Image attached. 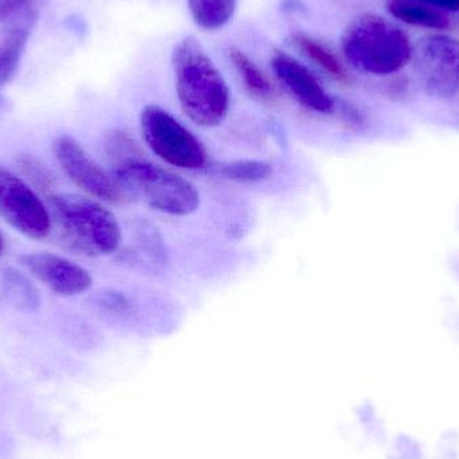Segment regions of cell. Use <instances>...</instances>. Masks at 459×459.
Segmentation results:
<instances>
[{
	"mask_svg": "<svg viewBox=\"0 0 459 459\" xmlns=\"http://www.w3.org/2000/svg\"><path fill=\"white\" fill-rule=\"evenodd\" d=\"M48 209L59 237L77 253L104 256L120 247V223L101 202L73 194H56L48 198Z\"/></svg>",
	"mask_w": 459,
	"mask_h": 459,
	"instance_id": "3",
	"label": "cell"
},
{
	"mask_svg": "<svg viewBox=\"0 0 459 459\" xmlns=\"http://www.w3.org/2000/svg\"><path fill=\"white\" fill-rule=\"evenodd\" d=\"M143 139L159 159L180 169H206L209 153L201 140L169 110L147 105L140 115Z\"/></svg>",
	"mask_w": 459,
	"mask_h": 459,
	"instance_id": "5",
	"label": "cell"
},
{
	"mask_svg": "<svg viewBox=\"0 0 459 459\" xmlns=\"http://www.w3.org/2000/svg\"><path fill=\"white\" fill-rule=\"evenodd\" d=\"M272 67L278 81L302 107L323 115L333 112L336 102L304 64L283 51L275 50Z\"/></svg>",
	"mask_w": 459,
	"mask_h": 459,
	"instance_id": "10",
	"label": "cell"
},
{
	"mask_svg": "<svg viewBox=\"0 0 459 459\" xmlns=\"http://www.w3.org/2000/svg\"><path fill=\"white\" fill-rule=\"evenodd\" d=\"M107 148L112 160L109 172L129 198L171 217H187L201 206V194L190 180L140 158L126 134H112Z\"/></svg>",
	"mask_w": 459,
	"mask_h": 459,
	"instance_id": "1",
	"label": "cell"
},
{
	"mask_svg": "<svg viewBox=\"0 0 459 459\" xmlns=\"http://www.w3.org/2000/svg\"><path fill=\"white\" fill-rule=\"evenodd\" d=\"M420 2L433 5L438 10L453 11V13L459 11V0H420Z\"/></svg>",
	"mask_w": 459,
	"mask_h": 459,
	"instance_id": "20",
	"label": "cell"
},
{
	"mask_svg": "<svg viewBox=\"0 0 459 459\" xmlns=\"http://www.w3.org/2000/svg\"><path fill=\"white\" fill-rule=\"evenodd\" d=\"M38 3L39 0H0V23L13 16L37 11Z\"/></svg>",
	"mask_w": 459,
	"mask_h": 459,
	"instance_id": "18",
	"label": "cell"
},
{
	"mask_svg": "<svg viewBox=\"0 0 459 459\" xmlns=\"http://www.w3.org/2000/svg\"><path fill=\"white\" fill-rule=\"evenodd\" d=\"M415 69L429 93L453 97L459 91V40L445 34L420 40Z\"/></svg>",
	"mask_w": 459,
	"mask_h": 459,
	"instance_id": "8",
	"label": "cell"
},
{
	"mask_svg": "<svg viewBox=\"0 0 459 459\" xmlns=\"http://www.w3.org/2000/svg\"><path fill=\"white\" fill-rule=\"evenodd\" d=\"M37 21V11L23 13L5 30L0 40V88L13 78L18 69L22 54L26 48L32 24Z\"/></svg>",
	"mask_w": 459,
	"mask_h": 459,
	"instance_id": "11",
	"label": "cell"
},
{
	"mask_svg": "<svg viewBox=\"0 0 459 459\" xmlns=\"http://www.w3.org/2000/svg\"><path fill=\"white\" fill-rule=\"evenodd\" d=\"M19 261L27 272L58 296H78L93 286L91 273L65 256L42 251L24 254Z\"/></svg>",
	"mask_w": 459,
	"mask_h": 459,
	"instance_id": "9",
	"label": "cell"
},
{
	"mask_svg": "<svg viewBox=\"0 0 459 459\" xmlns=\"http://www.w3.org/2000/svg\"><path fill=\"white\" fill-rule=\"evenodd\" d=\"M230 59L239 75L246 91L262 102H274L277 91L266 74L256 66L253 59L248 58L242 50L231 48L229 50Z\"/></svg>",
	"mask_w": 459,
	"mask_h": 459,
	"instance_id": "13",
	"label": "cell"
},
{
	"mask_svg": "<svg viewBox=\"0 0 459 459\" xmlns=\"http://www.w3.org/2000/svg\"><path fill=\"white\" fill-rule=\"evenodd\" d=\"M53 151L65 174L91 198L112 204H126L131 199L113 175L102 169L74 137H56Z\"/></svg>",
	"mask_w": 459,
	"mask_h": 459,
	"instance_id": "6",
	"label": "cell"
},
{
	"mask_svg": "<svg viewBox=\"0 0 459 459\" xmlns=\"http://www.w3.org/2000/svg\"><path fill=\"white\" fill-rule=\"evenodd\" d=\"M22 169H23L24 174L35 183L39 186L40 188H48L50 186L51 179L50 174L48 169L40 164L37 159L34 158H23L21 161Z\"/></svg>",
	"mask_w": 459,
	"mask_h": 459,
	"instance_id": "19",
	"label": "cell"
},
{
	"mask_svg": "<svg viewBox=\"0 0 459 459\" xmlns=\"http://www.w3.org/2000/svg\"><path fill=\"white\" fill-rule=\"evenodd\" d=\"M3 293L13 307L22 310H38L42 304L37 286L19 270L7 267L2 274Z\"/></svg>",
	"mask_w": 459,
	"mask_h": 459,
	"instance_id": "14",
	"label": "cell"
},
{
	"mask_svg": "<svg viewBox=\"0 0 459 459\" xmlns=\"http://www.w3.org/2000/svg\"><path fill=\"white\" fill-rule=\"evenodd\" d=\"M218 175L238 183H259L272 177L273 166L262 160H234L220 164L215 169Z\"/></svg>",
	"mask_w": 459,
	"mask_h": 459,
	"instance_id": "17",
	"label": "cell"
},
{
	"mask_svg": "<svg viewBox=\"0 0 459 459\" xmlns=\"http://www.w3.org/2000/svg\"><path fill=\"white\" fill-rule=\"evenodd\" d=\"M291 42L304 56L318 65L321 69L325 70L334 80L339 82H350V74L344 65L325 45L305 34H294L291 37Z\"/></svg>",
	"mask_w": 459,
	"mask_h": 459,
	"instance_id": "16",
	"label": "cell"
},
{
	"mask_svg": "<svg viewBox=\"0 0 459 459\" xmlns=\"http://www.w3.org/2000/svg\"><path fill=\"white\" fill-rule=\"evenodd\" d=\"M3 250H4V239H3L2 232H0V255H2Z\"/></svg>",
	"mask_w": 459,
	"mask_h": 459,
	"instance_id": "21",
	"label": "cell"
},
{
	"mask_svg": "<svg viewBox=\"0 0 459 459\" xmlns=\"http://www.w3.org/2000/svg\"><path fill=\"white\" fill-rule=\"evenodd\" d=\"M0 217L34 239L48 237L51 217L48 207L23 179L0 164Z\"/></svg>",
	"mask_w": 459,
	"mask_h": 459,
	"instance_id": "7",
	"label": "cell"
},
{
	"mask_svg": "<svg viewBox=\"0 0 459 459\" xmlns=\"http://www.w3.org/2000/svg\"><path fill=\"white\" fill-rule=\"evenodd\" d=\"M191 16L207 31L222 29L237 11V0H187Z\"/></svg>",
	"mask_w": 459,
	"mask_h": 459,
	"instance_id": "15",
	"label": "cell"
},
{
	"mask_svg": "<svg viewBox=\"0 0 459 459\" xmlns=\"http://www.w3.org/2000/svg\"><path fill=\"white\" fill-rule=\"evenodd\" d=\"M388 13L399 21L425 29L445 30L450 21L444 11L420 0H388Z\"/></svg>",
	"mask_w": 459,
	"mask_h": 459,
	"instance_id": "12",
	"label": "cell"
},
{
	"mask_svg": "<svg viewBox=\"0 0 459 459\" xmlns=\"http://www.w3.org/2000/svg\"><path fill=\"white\" fill-rule=\"evenodd\" d=\"M342 50L351 66L374 75L399 72L414 54L409 35L377 15H361L351 22L342 32Z\"/></svg>",
	"mask_w": 459,
	"mask_h": 459,
	"instance_id": "4",
	"label": "cell"
},
{
	"mask_svg": "<svg viewBox=\"0 0 459 459\" xmlns=\"http://www.w3.org/2000/svg\"><path fill=\"white\" fill-rule=\"evenodd\" d=\"M175 89L185 115L196 126L214 128L228 117V82L198 39L186 37L172 51Z\"/></svg>",
	"mask_w": 459,
	"mask_h": 459,
	"instance_id": "2",
	"label": "cell"
}]
</instances>
